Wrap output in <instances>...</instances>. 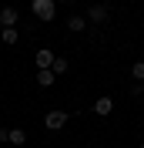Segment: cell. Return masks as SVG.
I'll use <instances>...</instances> for the list:
<instances>
[{"label": "cell", "instance_id": "cell-1", "mask_svg": "<svg viewBox=\"0 0 144 148\" xmlns=\"http://www.w3.org/2000/svg\"><path fill=\"white\" fill-rule=\"evenodd\" d=\"M30 10L37 14V20H54L57 3H54V0H30Z\"/></svg>", "mask_w": 144, "mask_h": 148}, {"label": "cell", "instance_id": "cell-2", "mask_svg": "<svg viewBox=\"0 0 144 148\" xmlns=\"http://www.w3.org/2000/svg\"><path fill=\"white\" fill-rule=\"evenodd\" d=\"M84 17H87L90 24H107L111 20V3H90Z\"/></svg>", "mask_w": 144, "mask_h": 148}, {"label": "cell", "instance_id": "cell-3", "mask_svg": "<svg viewBox=\"0 0 144 148\" xmlns=\"http://www.w3.org/2000/svg\"><path fill=\"white\" fill-rule=\"evenodd\" d=\"M44 125H47L50 131H60L64 125H67V111H64V108H54V111H47V114H44Z\"/></svg>", "mask_w": 144, "mask_h": 148}, {"label": "cell", "instance_id": "cell-4", "mask_svg": "<svg viewBox=\"0 0 144 148\" xmlns=\"http://www.w3.org/2000/svg\"><path fill=\"white\" fill-rule=\"evenodd\" d=\"M17 17H20V14L14 7H3V10H0V30H3V27H17Z\"/></svg>", "mask_w": 144, "mask_h": 148}, {"label": "cell", "instance_id": "cell-5", "mask_svg": "<svg viewBox=\"0 0 144 148\" xmlns=\"http://www.w3.org/2000/svg\"><path fill=\"white\" fill-rule=\"evenodd\" d=\"M50 64H54V51L40 47V51H37V71H47Z\"/></svg>", "mask_w": 144, "mask_h": 148}, {"label": "cell", "instance_id": "cell-6", "mask_svg": "<svg viewBox=\"0 0 144 148\" xmlns=\"http://www.w3.org/2000/svg\"><path fill=\"white\" fill-rule=\"evenodd\" d=\"M67 27H71L74 34H81V30H87V17H84V14H74V17L67 20Z\"/></svg>", "mask_w": 144, "mask_h": 148}, {"label": "cell", "instance_id": "cell-7", "mask_svg": "<svg viewBox=\"0 0 144 148\" xmlns=\"http://www.w3.org/2000/svg\"><path fill=\"white\" fill-rule=\"evenodd\" d=\"M7 141H10V145H24V141H27V131H24V128H10L7 131Z\"/></svg>", "mask_w": 144, "mask_h": 148}, {"label": "cell", "instance_id": "cell-8", "mask_svg": "<svg viewBox=\"0 0 144 148\" xmlns=\"http://www.w3.org/2000/svg\"><path fill=\"white\" fill-rule=\"evenodd\" d=\"M54 77H57V74L50 71V67H47V71H37V84H40V88H50V84H54Z\"/></svg>", "mask_w": 144, "mask_h": 148}, {"label": "cell", "instance_id": "cell-9", "mask_svg": "<svg viewBox=\"0 0 144 148\" xmlns=\"http://www.w3.org/2000/svg\"><path fill=\"white\" fill-rule=\"evenodd\" d=\"M0 40H3V44H17V40H20L17 27H3V30H0Z\"/></svg>", "mask_w": 144, "mask_h": 148}, {"label": "cell", "instance_id": "cell-10", "mask_svg": "<svg viewBox=\"0 0 144 148\" xmlns=\"http://www.w3.org/2000/svg\"><path fill=\"white\" fill-rule=\"evenodd\" d=\"M111 108H114V104H111V98H97V101H94V111H97L101 118H104V114H111Z\"/></svg>", "mask_w": 144, "mask_h": 148}, {"label": "cell", "instance_id": "cell-11", "mask_svg": "<svg viewBox=\"0 0 144 148\" xmlns=\"http://www.w3.org/2000/svg\"><path fill=\"white\" fill-rule=\"evenodd\" d=\"M67 67H71V64H67L64 57H54V64H50V71H54V74H67Z\"/></svg>", "mask_w": 144, "mask_h": 148}, {"label": "cell", "instance_id": "cell-12", "mask_svg": "<svg viewBox=\"0 0 144 148\" xmlns=\"http://www.w3.org/2000/svg\"><path fill=\"white\" fill-rule=\"evenodd\" d=\"M131 74H134V81H141V84H144V61L131 64Z\"/></svg>", "mask_w": 144, "mask_h": 148}, {"label": "cell", "instance_id": "cell-13", "mask_svg": "<svg viewBox=\"0 0 144 148\" xmlns=\"http://www.w3.org/2000/svg\"><path fill=\"white\" fill-rule=\"evenodd\" d=\"M131 94H134V98H141V94H144V84L134 81V84H131Z\"/></svg>", "mask_w": 144, "mask_h": 148}, {"label": "cell", "instance_id": "cell-14", "mask_svg": "<svg viewBox=\"0 0 144 148\" xmlns=\"http://www.w3.org/2000/svg\"><path fill=\"white\" fill-rule=\"evenodd\" d=\"M54 3H67V0H54Z\"/></svg>", "mask_w": 144, "mask_h": 148}, {"label": "cell", "instance_id": "cell-15", "mask_svg": "<svg viewBox=\"0 0 144 148\" xmlns=\"http://www.w3.org/2000/svg\"><path fill=\"white\" fill-rule=\"evenodd\" d=\"M90 148H101V145H90Z\"/></svg>", "mask_w": 144, "mask_h": 148}, {"label": "cell", "instance_id": "cell-16", "mask_svg": "<svg viewBox=\"0 0 144 148\" xmlns=\"http://www.w3.org/2000/svg\"><path fill=\"white\" fill-rule=\"evenodd\" d=\"M87 3H90V0H87Z\"/></svg>", "mask_w": 144, "mask_h": 148}, {"label": "cell", "instance_id": "cell-17", "mask_svg": "<svg viewBox=\"0 0 144 148\" xmlns=\"http://www.w3.org/2000/svg\"><path fill=\"white\" fill-rule=\"evenodd\" d=\"M141 148H144V145H141Z\"/></svg>", "mask_w": 144, "mask_h": 148}]
</instances>
